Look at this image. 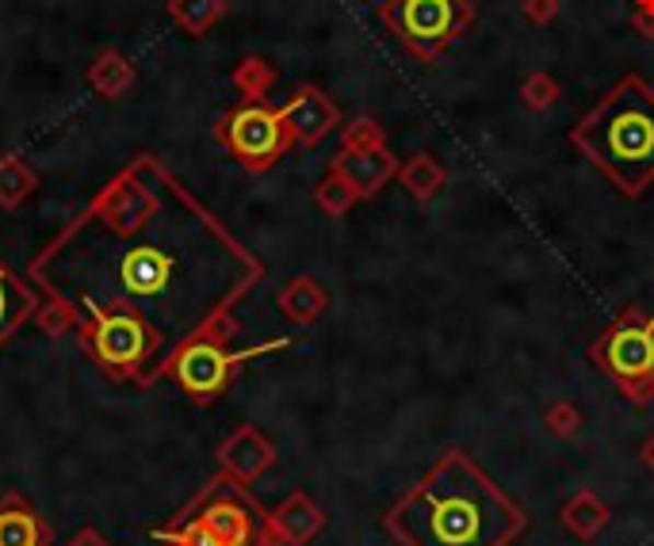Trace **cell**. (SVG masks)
I'll return each mask as SVG.
<instances>
[{
    "label": "cell",
    "instance_id": "6da1fadb",
    "mask_svg": "<svg viewBox=\"0 0 654 546\" xmlns=\"http://www.w3.org/2000/svg\"><path fill=\"white\" fill-rule=\"evenodd\" d=\"M387 524L406 546H505L520 532V512L471 458L448 451Z\"/></svg>",
    "mask_w": 654,
    "mask_h": 546
},
{
    "label": "cell",
    "instance_id": "7a4b0ae2",
    "mask_svg": "<svg viewBox=\"0 0 654 546\" xmlns=\"http://www.w3.org/2000/svg\"><path fill=\"white\" fill-rule=\"evenodd\" d=\"M571 146L628 199L654 184V89L628 73L571 127Z\"/></svg>",
    "mask_w": 654,
    "mask_h": 546
},
{
    "label": "cell",
    "instance_id": "3957f363",
    "mask_svg": "<svg viewBox=\"0 0 654 546\" xmlns=\"http://www.w3.org/2000/svg\"><path fill=\"white\" fill-rule=\"evenodd\" d=\"M379 15L417 61H436L471 31L479 12L471 0H383Z\"/></svg>",
    "mask_w": 654,
    "mask_h": 546
},
{
    "label": "cell",
    "instance_id": "277c9868",
    "mask_svg": "<svg viewBox=\"0 0 654 546\" xmlns=\"http://www.w3.org/2000/svg\"><path fill=\"white\" fill-rule=\"evenodd\" d=\"M589 360L612 374L635 405H647L654 397V317L628 310L589 345Z\"/></svg>",
    "mask_w": 654,
    "mask_h": 546
},
{
    "label": "cell",
    "instance_id": "5b68a950",
    "mask_svg": "<svg viewBox=\"0 0 654 546\" xmlns=\"http://www.w3.org/2000/svg\"><path fill=\"white\" fill-rule=\"evenodd\" d=\"M226 138H230V150L253 169H268L287 150V142H291V135L284 127V115L268 112L261 104L241 107L230 119V127H226Z\"/></svg>",
    "mask_w": 654,
    "mask_h": 546
},
{
    "label": "cell",
    "instance_id": "8992f818",
    "mask_svg": "<svg viewBox=\"0 0 654 546\" xmlns=\"http://www.w3.org/2000/svg\"><path fill=\"white\" fill-rule=\"evenodd\" d=\"M333 173H341L348 181L360 199H371V195H379V187L391 184L394 176H399L402 161L394 158L387 146H379V150H368V153H345L341 150L337 158H333Z\"/></svg>",
    "mask_w": 654,
    "mask_h": 546
},
{
    "label": "cell",
    "instance_id": "52a82bcc",
    "mask_svg": "<svg viewBox=\"0 0 654 546\" xmlns=\"http://www.w3.org/2000/svg\"><path fill=\"white\" fill-rule=\"evenodd\" d=\"M279 115H284L287 135L299 138L302 146L322 142V138L341 123V115H337V107H333V100L325 96V92H318V89H302L299 96H295Z\"/></svg>",
    "mask_w": 654,
    "mask_h": 546
},
{
    "label": "cell",
    "instance_id": "ba28073f",
    "mask_svg": "<svg viewBox=\"0 0 654 546\" xmlns=\"http://www.w3.org/2000/svg\"><path fill=\"white\" fill-rule=\"evenodd\" d=\"M230 367L233 360L222 352L218 345H192L188 352L181 356V363H176V374H181V382L192 390V394H199V397H207V394H215L218 386L226 382V374H230Z\"/></svg>",
    "mask_w": 654,
    "mask_h": 546
},
{
    "label": "cell",
    "instance_id": "9c48e42d",
    "mask_svg": "<svg viewBox=\"0 0 654 546\" xmlns=\"http://www.w3.org/2000/svg\"><path fill=\"white\" fill-rule=\"evenodd\" d=\"M119 276H123V287H127L130 294H142V299H150V294H161L169 287L173 260H169V256H161L158 248L142 245V248H135V253L123 256Z\"/></svg>",
    "mask_w": 654,
    "mask_h": 546
},
{
    "label": "cell",
    "instance_id": "30bf717a",
    "mask_svg": "<svg viewBox=\"0 0 654 546\" xmlns=\"http://www.w3.org/2000/svg\"><path fill=\"white\" fill-rule=\"evenodd\" d=\"M96 352L104 363L123 367V363H135L138 356L146 352V333L138 322L130 317H104L96 329Z\"/></svg>",
    "mask_w": 654,
    "mask_h": 546
},
{
    "label": "cell",
    "instance_id": "8fae6325",
    "mask_svg": "<svg viewBox=\"0 0 654 546\" xmlns=\"http://www.w3.org/2000/svg\"><path fill=\"white\" fill-rule=\"evenodd\" d=\"M394 181L402 184V191H406L410 199L425 207V202L440 199L444 184H448V173H444V165L433 158V153H414L410 161H402V169H399Z\"/></svg>",
    "mask_w": 654,
    "mask_h": 546
},
{
    "label": "cell",
    "instance_id": "7c38bea8",
    "mask_svg": "<svg viewBox=\"0 0 654 546\" xmlns=\"http://www.w3.org/2000/svg\"><path fill=\"white\" fill-rule=\"evenodd\" d=\"M559 520H563L566 532L578 535V539H597V535L609 527L612 516H609V504H605L594 489H578V493L563 504Z\"/></svg>",
    "mask_w": 654,
    "mask_h": 546
},
{
    "label": "cell",
    "instance_id": "4fadbf2b",
    "mask_svg": "<svg viewBox=\"0 0 654 546\" xmlns=\"http://www.w3.org/2000/svg\"><path fill=\"white\" fill-rule=\"evenodd\" d=\"M279 302H284L287 314L299 317V322H314V317L325 310V291L318 283H310V279H299L291 291H284Z\"/></svg>",
    "mask_w": 654,
    "mask_h": 546
},
{
    "label": "cell",
    "instance_id": "5bb4252c",
    "mask_svg": "<svg viewBox=\"0 0 654 546\" xmlns=\"http://www.w3.org/2000/svg\"><path fill=\"white\" fill-rule=\"evenodd\" d=\"M314 199H318V207L325 210V214H333V218H341V214H348V207H353L360 195L348 187V181L341 173H333L330 169V176L322 181V187L314 191Z\"/></svg>",
    "mask_w": 654,
    "mask_h": 546
},
{
    "label": "cell",
    "instance_id": "9a60e30c",
    "mask_svg": "<svg viewBox=\"0 0 654 546\" xmlns=\"http://www.w3.org/2000/svg\"><path fill=\"white\" fill-rule=\"evenodd\" d=\"M379 146H387V130L379 127L376 119L348 123L345 135H341V150L345 153H368V150H379Z\"/></svg>",
    "mask_w": 654,
    "mask_h": 546
},
{
    "label": "cell",
    "instance_id": "2e32d148",
    "mask_svg": "<svg viewBox=\"0 0 654 546\" xmlns=\"http://www.w3.org/2000/svg\"><path fill=\"white\" fill-rule=\"evenodd\" d=\"M559 81L551 73H528L525 84H520V100H525V107H532V112H548V107L559 104Z\"/></svg>",
    "mask_w": 654,
    "mask_h": 546
},
{
    "label": "cell",
    "instance_id": "e0dca14e",
    "mask_svg": "<svg viewBox=\"0 0 654 546\" xmlns=\"http://www.w3.org/2000/svg\"><path fill=\"white\" fill-rule=\"evenodd\" d=\"M543 425L551 428V435H559V440H571L574 432L582 428V413L574 402H555L548 409V417H543Z\"/></svg>",
    "mask_w": 654,
    "mask_h": 546
},
{
    "label": "cell",
    "instance_id": "ac0fdd59",
    "mask_svg": "<svg viewBox=\"0 0 654 546\" xmlns=\"http://www.w3.org/2000/svg\"><path fill=\"white\" fill-rule=\"evenodd\" d=\"M559 8H563V0H525L520 15H525V23H532V27H548L559 15Z\"/></svg>",
    "mask_w": 654,
    "mask_h": 546
},
{
    "label": "cell",
    "instance_id": "d6986e66",
    "mask_svg": "<svg viewBox=\"0 0 654 546\" xmlns=\"http://www.w3.org/2000/svg\"><path fill=\"white\" fill-rule=\"evenodd\" d=\"M635 27L643 38H654V0H635Z\"/></svg>",
    "mask_w": 654,
    "mask_h": 546
},
{
    "label": "cell",
    "instance_id": "ffe728a7",
    "mask_svg": "<svg viewBox=\"0 0 654 546\" xmlns=\"http://www.w3.org/2000/svg\"><path fill=\"white\" fill-rule=\"evenodd\" d=\"M647 463H651V466H654V440H651V443H647Z\"/></svg>",
    "mask_w": 654,
    "mask_h": 546
},
{
    "label": "cell",
    "instance_id": "44dd1931",
    "mask_svg": "<svg viewBox=\"0 0 654 546\" xmlns=\"http://www.w3.org/2000/svg\"><path fill=\"white\" fill-rule=\"evenodd\" d=\"M0 317H4V291H0Z\"/></svg>",
    "mask_w": 654,
    "mask_h": 546
}]
</instances>
